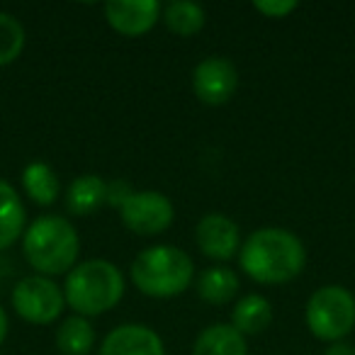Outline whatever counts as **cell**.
<instances>
[{
    "mask_svg": "<svg viewBox=\"0 0 355 355\" xmlns=\"http://www.w3.org/2000/svg\"><path fill=\"white\" fill-rule=\"evenodd\" d=\"M241 270L261 285H282L304 270V243L280 227H263L243 241L239 251Z\"/></svg>",
    "mask_w": 355,
    "mask_h": 355,
    "instance_id": "6da1fadb",
    "label": "cell"
},
{
    "mask_svg": "<svg viewBox=\"0 0 355 355\" xmlns=\"http://www.w3.org/2000/svg\"><path fill=\"white\" fill-rule=\"evenodd\" d=\"M22 251L40 275H69L80 253V239L76 227L64 217L46 214L30 224L22 236Z\"/></svg>",
    "mask_w": 355,
    "mask_h": 355,
    "instance_id": "7a4b0ae2",
    "label": "cell"
},
{
    "mask_svg": "<svg viewBox=\"0 0 355 355\" xmlns=\"http://www.w3.org/2000/svg\"><path fill=\"white\" fill-rule=\"evenodd\" d=\"M132 282L146 297L168 300V297L183 295L195 280V263L183 248L151 246L141 251L132 263Z\"/></svg>",
    "mask_w": 355,
    "mask_h": 355,
    "instance_id": "3957f363",
    "label": "cell"
},
{
    "mask_svg": "<svg viewBox=\"0 0 355 355\" xmlns=\"http://www.w3.org/2000/svg\"><path fill=\"white\" fill-rule=\"evenodd\" d=\"M64 297L78 316L105 314L124 297V277L110 261H83L66 275Z\"/></svg>",
    "mask_w": 355,
    "mask_h": 355,
    "instance_id": "277c9868",
    "label": "cell"
},
{
    "mask_svg": "<svg viewBox=\"0 0 355 355\" xmlns=\"http://www.w3.org/2000/svg\"><path fill=\"white\" fill-rule=\"evenodd\" d=\"M309 331L319 340L338 343L355 329V297L343 285L319 287L304 309Z\"/></svg>",
    "mask_w": 355,
    "mask_h": 355,
    "instance_id": "5b68a950",
    "label": "cell"
},
{
    "mask_svg": "<svg viewBox=\"0 0 355 355\" xmlns=\"http://www.w3.org/2000/svg\"><path fill=\"white\" fill-rule=\"evenodd\" d=\"M66 306L64 290L44 275L22 277L12 290V309L17 316L37 326L51 324L61 316Z\"/></svg>",
    "mask_w": 355,
    "mask_h": 355,
    "instance_id": "8992f818",
    "label": "cell"
},
{
    "mask_svg": "<svg viewBox=\"0 0 355 355\" xmlns=\"http://www.w3.org/2000/svg\"><path fill=\"white\" fill-rule=\"evenodd\" d=\"M124 227L139 236H156L173 224L175 209L163 193L156 190H134V195L119 209Z\"/></svg>",
    "mask_w": 355,
    "mask_h": 355,
    "instance_id": "52a82bcc",
    "label": "cell"
},
{
    "mask_svg": "<svg viewBox=\"0 0 355 355\" xmlns=\"http://www.w3.org/2000/svg\"><path fill=\"white\" fill-rule=\"evenodd\" d=\"M239 88V71L224 56H207L193 71V90L200 103L224 105Z\"/></svg>",
    "mask_w": 355,
    "mask_h": 355,
    "instance_id": "ba28073f",
    "label": "cell"
},
{
    "mask_svg": "<svg viewBox=\"0 0 355 355\" xmlns=\"http://www.w3.org/2000/svg\"><path fill=\"white\" fill-rule=\"evenodd\" d=\"M195 241L198 248L207 258L214 261H232L241 251V239H239V224L229 219L227 214H205L195 229Z\"/></svg>",
    "mask_w": 355,
    "mask_h": 355,
    "instance_id": "9c48e42d",
    "label": "cell"
},
{
    "mask_svg": "<svg viewBox=\"0 0 355 355\" xmlns=\"http://www.w3.org/2000/svg\"><path fill=\"white\" fill-rule=\"evenodd\" d=\"M107 25L124 37H141L161 17V6L156 0H114L105 6Z\"/></svg>",
    "mask_w": 355,
    "mask_h": 355,
    "instance_id": "30bf717a",
    "label": "cell"
},
{
    "mask_svg": "<svg viewBox=\"0 0 355 355\" xmlns=\"http://www.w3.org/2000/svg\"><path fill=\"white\" fill-rule=\"evenodd\" d=\"M100 355H166L161 336L144 324H122L105 336Z\"/></svg>",
    "mask_w": 355,
    "mask_h": 355,
    "instance_id": "8fae6325",
    "label": "cell"
},
{
    "mask_svg": "<svg viewBox=\"0 0 355 355\" xmlns=\"http://www.w3.org/2000/svg\"><path fill=\"white\" fill-rule=\"evenodd\" d=\"M107 205V183L95 173L78 175L66 190V207L76 217H90Z\"/></svg>",
    "mask_w": 355,
    "mask_h": 355,
    "instance_id": "7c38bea8",
    "label": "cell"
},
{
    "mask_svg": "<svg viewBox=\"0 0 355 355\" xmlns=\"http://www.w3.org/2000/svg\"><path fill=\"white\" fill-rule=\"evenodd\" d=\"M193 355H248L246 336L232 324H212L198 336Z\"/></svg>",
    "mask_w": 355,
    "mask_h": 355,
    "instance_id": "4fadbf2b",
    "label": "cell"
},
{
    "mask_svg": "<svg viewBox=\"0 0 355 355\" xmlns=\"http://www.w3.org/2000/svg\"><path fill=\"white\" fill-rule=\"evenodd\" d=\"M272 324V304L263 295H246L232 311V326L241 336H258Z\"/></svg>",
    "mask_w": 355,
    "mask_h": 355,
    "instance_id": "5bb4252c",
    "label": "cell"
},
{
    "mask_svg": "<svg viewBox=\"0 0 355 355\" xmlns=\"http://www.w3.org/2000/svg\"><path fill=\"white\" fill-rule=\"evenodd\" d=\"M25 229V205L17 190L0 178V251L10 248Z\"/></svg>",
    "mask_w": 355,
    "mask_h": 355,
    "instance_id": "9a60e30c",
    "label": "cell"
},
{
    "mask_svg": "<svg viewBox=\"0 0 355 355\" xmlns=\"http://www.w3.org/2000/svg\"><path fill=\"white\" fill-rule=\"evenodd\" d=\"M22 185H25V193L35 200L42 207H49L59 200L61 185L59 175L54 173V168L46 166L42 161H35L22 171Z\"/></svg>",
    "mask_w": 355,
    "mask_h": 355,
    "instance_id": "2e32d148",
    "label": "cell"
},
{
    "mask_svg": "<svg viewBox=\"0 0 355 355\" xmlns=\"http://www.w3.org/2000/svg\"><path fill=\"white\" fill-rule=\"evenodd\" d=\"M56 348L64 355H88L95 348V329L85 316H69L56 331Z\"/></svg>",
    "mask_w": 355,
    "mask_h": 355,
    "instance_id": "e0dca14e",
    "label": "cell"
},
{
    "mask_svg": "<svg viewBox=\"0 0 355 355\" xmlns=\"http://www.w3.org/2000/svg\"><path fill=\"white\" fill-rule=\"evenodd\" d=\"M163 22L166 27L178 37H193L198 35L205 27V8L198 6V3H190V0H173L161 10Z\"/></svg>",
    "mask_w": 355,
    "mask_h": 355,
    "instance_id": "ac0fdd59",
    "label": "cell"
},
{
    "mask_svg": "<svg viewBox=\"0 0 355 355\" xmlns=\"http://www.w3.org/2000/svg\"><path fill=\"white\" fill-rule=\"evenodd\" d=\"M198 292L209 304H224V302L236 297L239 277L232 268H224V266L207 268L198 280Z\"/></svg>",
    "mask_w": 355,
    "mask_h": 355,
    "instance_id": "d6986e66",
    "label": "cell"
},
{
    "mask_svg": "<svg viewBox=\"0 0 355 355\" xmlns=\"http://www.w3.org/2000/svg\"><path fill=\"white\" fill-rule=\"evenodd\" d=\"M25 49V27L17 17L0 12V66H8Z\"/></svg>",
    "mask_w": 355,
    "mask_h": 355,
    "instance_id": "ffe728a7",
    "label": "cell"
},
{
    "mask_svg": "<svg viewBox=\"0 0 355 355\" xmlns=\"http://www.w3.org/2000/svg\"><path fill=\"white\" fill-rule=\"evenodd\" d=\"M253 8L270 20H280V17L290 15L292 10H297V3H292V0H258V3H253Z\"/></svg>",
    "mask_w": 355,
    "mask_h": 355,
    "instance_id": "44dd1931",
    "label": "cell"
},
{
    "mask_svg": "<svg viewBox=\"0 0 355 355\" xmlns=\"http://www.w3.org/2000/svg\"><path fill=\"white\" fill-rule=\"evenodd\" d=\"M132 195H134V190L129 188L127 180H112V183H107V205H112V207L122 209V205L127 202Z\"/></svg>",
    "mask_w": 355,
    "mask_h": 355,
    "instance_id": "7402d4cb",
    "label": "cell"
},
{
    "mask_svg": "<svg viewBox=\"0 0 355 355\" xmlns=\"http://www.w3.org/2000/svg\"><path fill=\"white\" fill-rule=\"evenodd\" d=\"M324 355H355V348L350 343H343V340H338V343H331L329 348H326Z\"/></svg>",
    "mask_w": 355,
    "mask_h": 355,
    "instance_id": "603a6c76",
    "label": "cell"
},
{
    "mask_svg": "<svg viewBox=\"0 0 355 355\" xmlns=\"http://www.w3.org/2000/svg\"><path fill=\"white\" fill-rule=\"evenodd\" d=\"M6 336H8V314H6V309H3V304H0V345H3Z\"/></svg>",
    "mask_w": 355,
    "mask_h": 355,
    "instance_id": "cb8c5ba5",
    "label": "cell"
}]
</instances>
